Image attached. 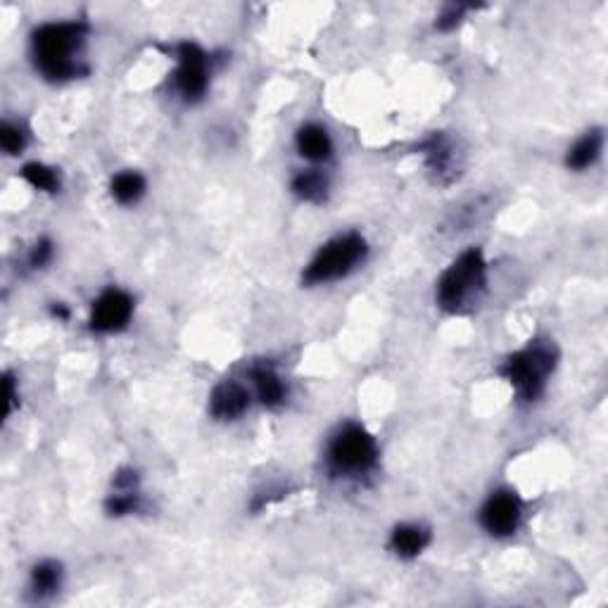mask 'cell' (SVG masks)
I'll use <instances>...</instances> for the list:
<instances>
[{
	"instance_id": "12",
	"label": "cell",
	"mask_w": 608,
	"mask_h": 608,
	"mask_svg": "<svg viewBox=\"0 0 608 608\" xmlns=\"http://www.w3.org/2000/svg\"><path fill=\"white\" fill-rule=\"evenodd\" d=\"M430 540H433V535H430V528H426V525L399 523L390 532L388 549L397 556V559L411 561L428 549Z\"/></svg>"
},
{
	"instance_id": "24",
	"label": "cell",
	"mask_w": 608,
	"mask_h": 608,
	"mask_svg": "<svg viewBox=\"0 0 608 608\" xmlns=\"http://www.w3.org/2000/svg\"><path fill=\"white\" fill-rule=\"evenodd\" d=\"M50 316L57 321H69V316H72V312H69V307L65 302H53L50 304Z\"/></svg>"
},
{
	"instance_id": "20",
	"label": "cell",
	"mask_w": 608,
	"mask_h": 608,
	"mask_svg": "<svg viewBox=\"0 0 608 608\" xmlns=\"http://www.w3.org/2000/svg\"><path fill=\"white\" fill-rule=\"evenodd\" d=\"M0 148L5 155H19L27 148V131L15 122H3L0 126Z\"/></svg>"
},
{
	"instance_id": "4",
	"label": "cell",
	"mask_w": 608,
	"mask_h": 608,
	"mask_svg": "<svg viewBox=\"0 0 608 608\" xmlns=\"http://www.w3.org/2000/svg\"><path fill=\"white\" fill-rule=\"evenodd\" d=\"M378 464V442L359 423H345L326 445V468L333 478L359 480Z\"/></svg>"
},
{
	"instance_id": "21",
	"label": "cell",
	"mask_w": 608,
	"mask_h": 608,
	"mask_svg": "<svg viewBox=\"0 0 608 608\" xmlns=\"http://www.w3.org/2000/svg\"><path fill=\"white\" fill-rule=\"evenodd\" d=\"M475 5H464V3H449L442 8L440 15L435 19V29L442 31V34H447V31H454L459 27L461 22H464L468 12H473Z\"/></svg>"
},
{
	"instance_id": "8",
	"label": "cell",
	"mask_w": 608,
	"mask_h": 608,
	"mask_svg": "<svg viewBox=\"0 0 608 608\" xmlns=\"http://www.w3.org/2000/svg\"><path fill=\"white\" fill-rule=\"evenodd\" d=\"M480 525L487 535L504 540V537L516 535L523 523V502L516 492L497 490L485 499L480 506Z\"/></svg>"
},
{
	"instance_id": "9",
	"label": "cell",
	"mask_w": 608,
	"mask_h": 608,
	"mask_svg": "<svg viewBox=\"0 0 608 608\" xmlns=\"http://www.w3.org/2000/svg\"><path fill=\"white\" fill-rule=\"evenodd\" d=\"M133 297L122 288H107L93 300L88 328L98 335L122 333L133 319Z\"/></svg>"
},
{
	"instance_id": "17",
	"label": "cell",
	"mask_w": 608,
	"mask_h": 608,
	"mask_svg": "<svg viewBox=\"0 0 608 608\" xmlns=\"http://www.w3.org/2000/svg\"><path fill=\"white\" fill-rule=\"evenodd\" d=\"M145 188H148L145 176L141 174V171H133V169L119 171V174H114L110 181L112 200L119 202V205H124V207L136 205V202L145 195Z\"/></svg>"
},
{
	"instance_id": "6",
	"label": "cell",
	"mask_w": 608,
	"mask_h": 608,
	"mask_svg": "<svg viewBox=\"0 0 608 608\" xmlns=\"http://www.w3.org/2000/svg\"><path fill=\"white\" fill-rule=\"evenodd\" d=\"M176 72L174 88L183 103L195 105L207 95L209 79H212V55L193 41H181L174 46Z\"/></svg>"
},
{
	"instance_id": "10",
	"label": "cell",
	"mask_w": 608,
	"mask_h": 608,
	"mask_svg": "<svg viewBox=\"0 0 608 608\" xmlns=\"http://www.w3.org/2000/svg\"><path fill=\"white\" fill-rule=\"evenodd\" d=\"M250 390L245 385H240L238 380H221L217 388L209 395V416L214 421H238L240 416H245V411L250 409Z\"/></svg>"
},
{
	"instance_id": "16",
	"label": "cell",
	"mask_w": 608,
	"mask_h": 608,
	"mask_svg": "<svg viewBox=\"0 0 608 608\" xmlns=\"http://www.w3.org/2000/svg\"><path fill=\"white\" fill-rule=\"evenodd\" d=\"M290 190L297 198L304 202H312V205H321L328 198V190H331V179L323 174L321 169H307L297 171L290 181Z\"/></svg>"
},
{
	"instance_id": "11",
	"label": "cell",
	"mask_w": 608,
	"mask_h": 608,
	"mask_svg": "<svg viewBox=\"0 0 608 608\" xmlns=\"http://www.w3.org/2000/svg\"><path fill=\"white\" fill-rule=\"evenodd\" d=\"M250 380L255 385V395L262 407L281 409L288 402V385H285L281 373L266 361L250 366Z\"/></svg>"
},
{
	"instance_id": "19",
	"label": "cell",
	"mask_w": 608,
	"mask_h": 608,
	"mask_svg": "<svg viewBox=\"0 0 608 608\" xmlns=\"http://www.w3.org/2000/svg\"><path fill=\"white\" fill-rule=\"evenodd\" d=\"M143 506V494L141 487L136 490H114L107 494L105 499V513L112 518H124L131 516V513H138Z\"/></svg>"
},
{
	"instance_id": "13",
	"label": "cell",
	"mask_w": 608,
	"mask_h": 608,
	"mask_svg": "<svg viewBox=\"0 0 608 608\" xmlns=\"http://www.w3.org/2000/svg\"><path fill=\"white\" fill-rule=\"evenodd\" d=\"M295 148L307 162L321 164L333 157V141L331 133L321 124H304L295 133Z\"/></svg>"
},
{
	"instance_id": "7",
	"label": "cell",
	"mask_w": 608,
	"mask_h": 608,
	"mask_svg": "<svg viewBox=\"0 0 608 608\" xmlns=\"http://www.w3.org/2000/svg\"><path fill=\"white\" fill-rule=\"evenodd\" d=\"M418 155L423 157L430 181L435 186H452L464 174V152L456 138L445 131H433L418 143Z\"/></svg>"
},
{
	"instance_id": "22",
	"label": "cell",
	"mask_w": 608,
	"mask_h": 608,
	"mask_svg": "<svg viewBox=\"0 0 608 608\" xmlns=\"http://www.w3.org/2000/svg\"><path fill=\"white\" fill-rule=\"evenodd\" d=\"M53 257H55L53 240H50V238H38L36 243H34V247H31L27 262H29L31 269H46V266L50 262H53Z\"/></svg>"
},
{
	"instance_id": "23",
	"label": "cell",
	"mask_w": 608,
	"mask_h": 608,
	"mask_svg": "<svg viewBox=\"0 0 608 608\" xmlns=\"http://www.w3.org/2000/svg\"><path fill=\"white\" fill-rule=\"evenodd\" d=\"M15 378L10 373H5L3 388H5V416H12V411L17 407V392H15Z\"/></svg>"
},
{
	"instance_id": "15",
	"label": "cell",
	"mask_w": 608,
	"mask_h": 608,
	"mask_svg": "<svg viewBox=\"0 0 608 608\" xmlns=\"http://www.w3.org/2000/svg\"><path fill=\"white\" fill-rule=\"evenodd\" d=\"M62 566L53 559L38 561L34 568H31V578H29V592L31 597L43 601L50 599L53 594L60 592L62 587Z\"/></svg>"
},
{
	"instance_id": "1",
	"label": "cell",
	"mask_w": 608,
	"mask_h": 608,
	"mask_svg": "<svg viewBox=\"0 0 608 608\" xmlns=\"http://www.w3.org/2000/svg\"><path fill=\"white\" fill-rule=\"evenodd\" d=\"M91 27L84 19H60L46 22L31 31V62L50 84H67L81 79L88 69L84 53Z\"/></svg>"
},
{
	"instance_id": "5",
	"label": "cell",
	"mask_w": 608,
	"mask_h": 608,
	"mask_svg": "<svg viewBox=\"0 0 608 608\" xmlns=\"http://www.w3.org/2000/svg\"><path fill=\"white\" fill-rule=\"evenodd\" d=\"M366 257H369V243L361 233H340V236L323 243L316 250L312 262L304 266L302 285L316 288V285L342 281V278L354 274L366 262Z\"/></svg>"
},
{
	"instance_id": "2",
	"label": "cell",
	"mask_w": 608,
	"mask_h": 608,
	"mask_svg": "<svg viewBox=\"0 0 608 608\" xmlns=\"http://www.w3.org/2000/svg\"><path fill=\"white\" fill-rule=\"evenodd\" d=\"M487 290V262L480 247H468L435 283V304L445 314L473 312Z\"/></svg>"
},
{
	"instance_id": "14",
	"label": "cell",
	"mask_w": 608,
	"mask_h": 608,
	"mask_svg": "<svg viewBox=\"0 0 608 608\" xmlns=\"http://www.w3.org/2000/svg\"><path fill=\"white\" fill-rule=\"evenodd\" d=\"M604 152V131L601 129H589L587 133L570 145L566 152V167L570 171H587L589 167H594L597 160Z\"/></svg>"
},
{
	"instance_id": "18",
	"label": "cell",
	"mask_w": 608,
	"mask_h": 608,
	"mask_svg": "<svg viewBox=\"0 0 608 608\" xmlns=\"http://www.w3.org/2000/svg\"><path fill=\"white\" fill-rule=\"evenodd\" d=\"M19 176H22V179L27 181L31 188L38 190V193L55 195V193H60V188H62L60 171L43 162L24 164L22 171H19Z\"/></svg>"
},
{
	"instance_id": "3",
	"label": "cell",
	"mask_w": 608,
	"mask_h": 608,
	"mask_svg": "<svg viewBox=\"0 0 608 608\" xmlns=\"http://www.w3.org/2000/svg\"><path fill=\"white\" fill-rule=\"evenodd\" d=\"M559 364V352L549 342H530L523 350L509 354L499 366V376L511 385L521 404H535L547 392L549 378Z\"/></svg>"
}]
</instances>
